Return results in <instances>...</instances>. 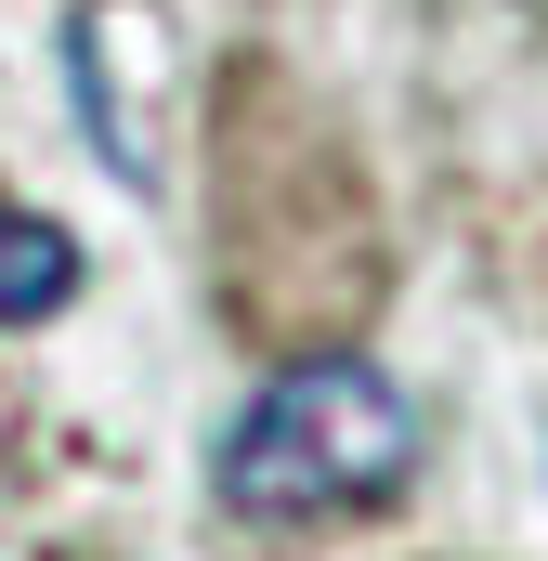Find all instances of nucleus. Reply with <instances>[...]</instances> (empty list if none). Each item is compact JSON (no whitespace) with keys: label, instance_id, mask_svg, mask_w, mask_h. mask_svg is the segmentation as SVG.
Returning a JSON list of instances; mask_svg holds the SVG:
<instances>
[{"label":"nucleus","instance_id":"f257e3e1","mask_svg":"<svg viewBox=\"0 0 548 561\" xmlns=\"http://www.w3.org/2000/svg\"><path fill=\"white\" fill-rule=\"evenodd\" d=\"M418 470V405L366 366V353H287L249 419L222 431V510L236 523H340V510H379L406 496Z\"/></svg>","mask_w":548,"mask_h":561},{"label":"nucleus","instance_id":"f03ea898","mask_svg":"<svg viewBox=\"0 0 548 561\" xmlns=\"http://www.w3.org/2000/svg\"><path fill=\"white\" fill-rule=\"evenodd\" d=\"M66 79H79L92 157L144 196V183H157V118H170V92H183V26H170L157 0H92V13L66 26Z\"/></svg>","mask_w":548,"mask_h":561},{"label":"nucleus","instance_id":"7ed1b4c3","mask_svg":"<svg viewBox=\"0 0 548 561\" xmlns=\"http://www.w3.org/2000/svg\"><path fill=\"white\" fill-rule=\"evenodd\" d=\"M79 300V249L53 222H0V327H39Z\"/></svg>","mask_w":548,"mask_h":561}]
</instances>
